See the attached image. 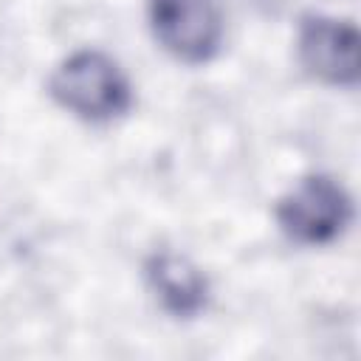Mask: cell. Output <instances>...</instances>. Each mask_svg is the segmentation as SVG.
<instances>
[{
	"instance_id": "1",
	"label": "cell",
	"mask_w": 361,
	"mask_h": 361,
	"mask_svg": "<svg viewBox=\"0 0 361 361\" xmlns=\"http://www.w3.org/2000/svg\"><path fill=\"white\" fill-rule=\"evenodd\" d=\"M54 99L90 121L121 116L130 107V85L118 65L99 51L71 54L51 76Z\"/></svg>"
},
{
	"instance_id": "2",
	"label": "cell",
	"mask_w": 361,
	"mask_h": 361,
	"mask_svg": "<svg viewBox=\"0 0 361 361\" xmlns=\"http://www.w3.org/2000/svg\"><path fill=\"white\" fill-rule=\"evenodd\" d=\"M149 23L158 42L186 62H206L223 37L217 0H149Z\"/></svg>"
},
{
	"instance_id": "3",
	"label": "cell",
	"mask_w": 361,
	"mask_h": 361,
	"mask_svg": "<svg viewBox=\"0 0 361 361\" xmlns=\"http://www.w3.org/2000/svg\"><path fill=\"white\" fill-rule=\"evenodd\" d=\"M279 226L299 243H327L333 240L350 220V197L347 192L324 178L302 180L276 209Z\"/></svg>"
},
{
	"instance_id": "4",
	"label": "cell",
	"mask_w": 361,
	"mask_h": 361,
	"mask_svg": "<svg viewBox=\"0 0 361 361\" xmlns=\"http://www.w3.org/2000/svg\"><path fill=\"white\" fill-rule=\"evenodd\" d=\"M302 65L333 85H350L358 79V31L347 20L307 17L299 31Z\"/></svg>"
},
{
	"instance_id": "5",
	"label": "cell",
	"mask_w": 361,
	"mask_h": 361,
	"mask_svg": "<svg viewBox=\"0 0 361 361\" xmlns=\"http://www.w3.org/2000/svg\"><path fill=\"white\" fill-rule=\"evenodd\" d=\"M147 279L161 305L175 316H195L206 305V276L175 251L152 254L147 262Z\"/></svg>"
}]
</instances>
